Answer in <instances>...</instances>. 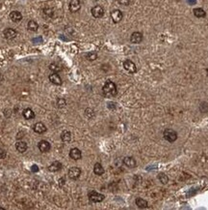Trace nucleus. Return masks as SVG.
I'll return each mask as SVG.
<instances>
[{
	"instance_id": "31",
	"label": "nucleus",
	"mask_w": 208,
	"mask_h": 210,
	"mask_svg": "<svg viewBox=\"0 0 208 210\" xmlns=\"http://www.w3.org/2000/svg\"><path fill=\"white\" fill-rule=\"evenodd\" d=\"M6 155H7L6 151H5L3 148H0V160L4 159L5 157H6Z\"/></svg>"
},
{
	"instance_id": "9",
	"label": "nucleus",
	"mask_w": 208,
	"mask_h": 210,
	"mask_svg": "<svg viewBox=\"0 0 208 210\" xmlns=\"http://www.w3.org/2000/svg\"><path fill=\"white\" fill-rule=\"evenodd\" d=\"M122 17H123V15L120 10H114V11L111 12V18H112L113 22H115V23L120 22L122 19Z\"/></svg>"
},
{
	"instance_id": "24",
	"label": "nucleus",
	"mask_w": 208,
	"mask_h": 210,
	"mask_svg": "<svg viewBox=\"0 0 208 210\" xmlns=\"http://www.w3.org/2000/svg\"><path fill=\"white\" fill-rule=\"evenodd\" d=\"M194 15L197 17V18H204L206 16V13L203 9H201V8H196L194 9Z\"/></svg>"
},
{
	"instance_id": "4",
	"label": "nucleus",
	"mask_w": 208,
	"mask_h": 210,
	"mask_svg": "<svg viewBox=\"0 0 208 210\" xmlns=\"http://www.w3.org/2000/svg\"><path fill=\"white\" fill-rule=\"evenodd\" d=\"M68 177L72 179V180H76L80 177L81 175V169L78 168V167H72L68 169Z\"/></svg>"
},
{
	"instance_id": "29",
	"label": "nucleus",
	"mask_w": 208,
	"mask_h": 210,
	"mask_svg": "<svg viewBox=\"0 0 208 210\" xmlns=\"http://www.w3.org/2000/svg\"><path fill=\"white\" fill-rule=\"evenodd\" d=\"M85 115L88 117V118H92V117L95 115V111H93L92 109H87L85 110Z\"/></svg>"
},
{
	"instance_id": "3",
	"label": "nucleus",
	"mask_w": 208,
	"mask_h": 210,
	"mask_svg": "<svg viewBox=\"0 0 208 210\" xmlns=\"http://www.w3.org/2000/svg\"><path fill=\"white\" fill-rule=\"evenodd\" d=\"M89 197V199H90V202H93V203H97V202H101L103 199H104V195L100 194V193H97L96 191H92L89 193L88 195Z\"/></svg>"
},
{
	"instance_id": "28",
	"label": "nucleus",
	"mask_w": 208,
	"mask_h": 210,
	"mask_svg": "<svg viewBox=\"0 0 208 210\" xmlns=\"http://www.w3.org/2000/svg\"><path fill=\"white\" fill-rule=\"evenodd\" d=\"M67 105V102L65 99H63V98H59L57 100V107H60V109H62V107H65Z\"/></svg>"
},
{
	"instance_id": "25",
	"label": "nucleus",
	"mask_w": 208,
	"mask_h": 210,
	"mask_svg": "<svg viewBox=\"0 0 208 210\" xmlns=\"http://www.w3.org/2000/svg\"><path fill=\"white\" fill-rule=\"evenodd\" d=\"M49 69H50V71H52L53 73H58L61 71V66L57 64V63H51V64L49 65Z\"/></svg>"
},
{
	"instance_id": "2",
	"label": "nucleus",
	"mask_w": 208,
	"mask_h": 210,
	"mask_svg": "<svg viewBox=\"0 0 208 210\" xmlns=\"http://www.w3.org/2000/svg\"><path fill=\"white\" fill-rule=\"evenodd\" d=\"M163 136H164V139L169 141V143H175V141L177 139V133L172 129H166L164 131V133H163Z\"/></svg>"
},
{
	"instance_id": "7",
	"label": "nucleus",
	"mask_w": 208,
	"mask_h": 210,
	"mask_svg": "<svg viewBox=\"0 0 208 210\" xmlns=\"http://www.w3.org/2000/svg\"><path fill=\"white\" fill-rule=\"evenodd\" d=\"M38 148H39V150L41 151L42 153H46V152H48V151L50 150L51 145H50V143H49L47 140L43 139V140H41L38 143Z\"/></svg>"
},
{
	"instance_id": "8",
	"label": "nucleus",
	"mask_w": 208,
	"mask_h": 210,
	"mask_svg": "<svg viewBox=\"0 0 208 210\" xmlns=\"http://www.w3.org/2000/svg\"><path fill=\"white\" fill-rule=\"evenodd\" d=\"M3 35L7 40H13V39L17 37V30H14V29H13V28H6L3 31Z\"/></svg>"
},
{
	"instance_id": "23",
	"label": "nucleus",
	"mask_w": 208,
	"mask_h": 210,
	"mask_svg": "<svg viewBox=\"0 0 208 210\" xmlns=\"http://www.w3.org/2000/svg\"><path fill=\"white\" fill-rule=\"evenodd\" d=\"M27 28H28V30H30L32 32H36L38 30V28H39V24L37 23V21H29L28 23H27Z\"/></svg>"
},
{
	"instance_id": "26",
	"label": "nucleus",
	"mask_w": 208,
	"mask_h": 210,
	"mask_svg": "<svg viewBox=\"0 0 208 210\" xmlns=\"http://www.w3.org/2000/svg\"><path fill=\"white\" fill-rule=\"evenodd\" d=\"M158 179L160 180V182L162 184H167L168 182H169V177H168V175L165 173H160L159 175H158Z\"/></svg>"
},
{
	"instance_id": "21",
	"label": "nucleus",
	"mask_w": 208,
	"mask_h": 210,
	"mask_svg": "<svg viewBox=\"0 0 208 210\" xmlns=\"http://www.w3.org/2000/svg\"><path fill=\"white\" fill-rule=\"evenodd\" d=\"M135 202H136V205H137L139 208H142V209L147 208V207L148 206L147 202L146 201V199H142V198H137L136 201H135Z\"/></svg>"
},
{
	"instance_id": "20",
	"label": "nucleus",
	"mask_w": 208,
	"mask_h": 210,
	"mask_svg": "<svg viewBox=\"0 0 208 210\" xmlns=\"http://www.w3.org/2000/svg\"><path fill=\"white\" fill-rule=\"evenodd\" d=\"M104 172H105V170H104L102 165L100 163H96L95 166H93V172H95V174L99 175L100 176V175H102L104 173Z\"/></svg>"
},
{
	"instance_id": "17",
	"label": "nucleus",
	"mask_w": 208,
	"mask_h": 210,
	"mask_svg": "<svg viewBox=\"0 0 208 210\" xmlns=\"http://www.w3.org/2000/svg\"><path fill=\"white\" fill-rule=\"evenodd\" d=\"M123 164H124L127 168L129 169H133L136 167V160L133 158V157H125L124 159H123Z\"/></svg>"
},
{
	"instance_id": "19",
	"label": "nucleus",
	"mask_w": 208,
	"mask_h": 210,
	"mask_svg": "<svg viewBox=\"0 0 208 210\" xmlns=\"http://www.w3.org/2000/svg\"><path fill=\"white\" fill-rule=\"evenodd\" d=\"M22 114L24 116V118L27 119V120H30V119L35 118V112H34V110L32 109H29V107L23 110Z\"/></svg>"
},
{
	"instance_id": "35",
	"label": "nucleus",
	"mask_w": 208,
	"mask_h": 210,
	"mask_svg": "<svg viewBox=\"0 0 208 210\" xmlns=\"http://www.w3.org/2000/svg\"><path fill=\"white\" fill-rule=\"evenodd\" d=\"M206 71H207V76H208V69H207V70H206Z\"/></svg>"
},
{
	"instance_id": "11",
	"label": "nucleus",
	"mask_w": 208,
	"mask_h": 210,
	"mask_svg": "<svg viewBox=\"0 0 208 210\" xmlns=\"http://www.w3.org/2000/svg\"><path fill=\"white\" fill-rule=\"evenodd\" d=\"M69 157H71L72 160H80L82 158V152H81V150L79 149V148H76V147H74V148H71V151H69Z\"/></svg>"
},
{
	"instance_id": "22",
	"label": "nucleus",
	"mask_w": 208,
	"mask_h": 210,
	"mask_svg": "<svg viewBox=\"0 0 208 210\" xmlns=\"http://www.w3.org/2000/svg\"><path fill=\"white\" fill-rule=\"evenodd\" d=\"M61 139L64 143H69L71 140V133L69 131H64L61 134Z\"/></svg>"
},
{
	"instance_id": "30",
	"label": "nucleus",
	"mask_w": 208,
	"mask_h": 210,
	"mask_svg": "<svg viewBox=\"0 0 208 210\" xmlns=\"http://www.w3.org/2000/svg\"><path fill=\"white\" fill-rule=\"evenodd\" d=\"M43 13L46 15L47 17H52L53 16V10L51 8H44Z\"/></svg>"
},
{
	"instance_id": "27",
	"label": "nucleus",
	"mask_w": 208,
	"mask_h": 210,
	"mask_svg": "<svg viewBox=\"0 0 208 210\" xmlns=\"http://www.w3.org/2000/svg\"><path fill=\"white\" fill-rule=\"evenodd\" d=\"M86 58L88 60H90V61H93V60H96V58H97V54H96V52H88L87 54H86Z\"/></svg>"
},
{
	"instance_id": "12",
	"label": "nucleus",
	"mask_w": 208,
	"mask_h": 210,
	"mask_svg": "<svg viewBox=\"0 0 208 210\" xmlns=\"http://www.w3.org/2000/svg\"><path fill=\"white\" fill-rule=\"evenodd\" d=\"M143 41V34L139 31L133 32L130 36V42L132 44H140Z\"/></svg>"
},
{
	"instance_id": "16",
	"label": "nucleus",
	"mask_w": 208,
	"mask_h": 210,
	"mask_svg": "<svg viewBox=\"0 0 208 210\" xmlns=\"http://www.w3.org/2000/svg\"><path fill=\"white\" fill-rule=\"evenodd\" d=\"M10 18H11V21L14 22H18L22 19V15L18 11H13L10 13Z\"/></svg>"
},
{
	"instance_id": "10",
	"label": "nucleus",
	"mask_w": 208,
	"mask_h": 210,
	"mask_svg": "<svg viewBox=\"0 0 208 210\" xmlns=\"http://www.w3.org/2000/svg\"><path fill=\"white\" fill-rule=\"evenodd\" d=\"M68 8H69V11H71V13H76L80 10L81 3L79 0H71V2H69V5H68Z\"/></svg>"
},
{
	"instance_id": "13",
	"label": "nucleus",
	"mask_w": 208,
	"mask_h": 210,
	"mask_svg": "<svg viewBox=\"0 0 208 210\" xmlns=\"http://www.w3.org/2000/svg\"><path fill=\"white\" fill-rule=\"evenodd\" d=\"M33 130H34L35 133L41 135V134H43L44 132L46 131V125L43 123V122H37V123L34 124Z\"/></svg>"
},
{
	"instance_id": "15",
	"label": "nucleus",
	"mask_w": 208,
	"mask_h": 210,
	"mask_svg": "<svg viewBox=\"0 0 208 210\" xmlns=\"http://www.w3.org/2000/svg\"><path fill=\"white\" fill-rule=\"evenodd\" d=\"M62 169V163L59 161H54V162L48 167V170L51 172H57Z\"/></svg>"
},
{
	"instance_id": "34",
	"label": "nucleus",
	"mask_w": 208,
	"mask_h": 210,
	"mask_svg": "<svg viewBox=\"0 0 208 210\" xmlns=\"http://www.w3.org/2000/svg\"><path fill=\"white\" fill-rule=\"evenodd\" d=\"M38 170H39L38 166H36V165H33V166H32V172H37Z\"/></svg>"
},
{
	"instance_id": "6",
	"label": "nucleus",
	"mask_w": 208,
	"mask_h": 210,
	"mask_svg": "<svg viewBox=\"0 0 208 210\" xmlns=\"http://www.w3.org/2000/svg\"><path fill=\"white\" fill-rule=\"evenodd\" d=\"M91 13H92L93 18H100L103 17V15H104V9H103L102 6H100V5H96V6L92 8Z\"/></svg>"
},
{
	"instance_id": "32",
	"label": "nucleus",
	"mask_w": 208,
	"mask_h": 210,
	"mask_svg": "<svg viewBox=\"0 0 208 210\" xmlns=\"http://www.w3.org/2000/svg\"><path fill=\"white\" fill-rule=\"evenodd\" d=\"M118 1L121 5H124V6H127L130 3V0H118Z\"/></svg>"
},
{
	"instance_id": "14",
	"label": "nucleus",
	"mask_w": 208,
	"mask_h": 210,
	"mask_svg": "<svg viewBox=\"0 0 208 210\" xmlns=\"http://www.w3.org/2000/svg\"><path fill=\"white\" fill-rule=\"evenodd\" d=\"M48 79L53 84H55V85H61L62 84V79H61V77L57 74V73H53V74L49 75Z\"/></svg>"
},
{
	"instance_id": "18",
	"label": "nucleus",
	"mask_w": 208,
	"mask_h": 210,
	"mask_svg": "<svg viewBox=\"0 0 208 210\" xmlns=\"http://www.w3.org/2000/svg\"><path fill=\"white\" fill-rule=\"evenodd\" d=\"M16 148L19 153H24L27 150L28 146H27V143H25V141L19 140L16 143Z\"/></svg>"
},
{
	"instance_id": "1",
	"label": "nucleus",
	"mask_w": 208,
	"mask_h": 210,
	"mask_svg": "<svg viewBox=\"0 0 208 210\" xmlns=\"http://www.w3.org/2000/svg\"><path fill=\"white\" fill-rule=\"evenodd\" d=\"M102 93L106 98H112L115 97L118 93L117 85L112 80H107L102 87Z\"/></svg>"
},
{
	"instance_id": "5",
	"label": "nucleus",
	"mask_w": 208,
	"mask_h": 210,
	"mask_svg": "<svg viewBox=\"0 0 208 210\" xmlns=\"http://www.w3.org/2000/svg\"><path fill=\"white\" fill-rule=\"evenodd\" d=\"M123 68H124L128 73H130V74H134V73L137 72V67L135 65V63L129 59H127L123 62Z\"/></svg>"
},
{
	"instance_id": "33",
	"label": "nucleus",
	"mask_w": 208,
	"mask_h": 210,
	"mask_svg": "<svg viewBox=\"0 0 208 210\" xmlns=\"http://www.w3.org/2000/svg\"><path fill=\"white\" fill-rule=\"evenodd\" d=\"M65 178H60L59 179V185H60V187H63L64 185H65Z\"/></svg>"
}]
</instances>
